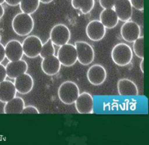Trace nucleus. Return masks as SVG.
Segmentation results:
<instances>
[{"instance_id":"obj_1","label":"nucleus","mask_w":149,"mask_h":145,"mask_svg":"<svg viewBox=\"0 0 149 145\" xmlns=\"http://www.w3.org/2000/svg\"><path fill=\"white\" fill-rule=\"evenodd\" d=\"M55 48L54 44L49 38L42 44L40 56L42 58L41 63V68L42 72L48 75L53 76L59 72L61 69V63L56 56H55Z\"/></svg>"},{"instance_id":"obj_2","label":"nucleus","mask_w":149,"mask_h":145,"mask_svg":"<svg viewBox=\"0 0 149 145\" xmlns=\"http://www.w3.org/2000/svg\"><path fill=\"white\" fill-rule=\"evenodd\" d=\"M34 23L30 15L19 13L16 14L12 19V27L14 32L20 36H26L33 30Z\"/></svg>"},{"instance_id":"obj_3","label":"nucleus","mask_w":149,"mask_h":145,"mask_svg":"<svg viewBox=\"0 0 149 145\" xmlns=\"http://www.w3.org/2000/svg\"><path fill=\"white\" fill-rule=\"evenodd\" d=\"M80 94L77 85L72 81H65L59 87L58 95L59 100L63 104L70 105L74 103Z\"/></svg>"},{"instance_id":"obj_4","label":"nucleus","mask_w":149,"mask_h":145,"mask_svg":"<svg viewBox=\"0 0 149 145\" xmlns=\"http://www.w3.org/2000/svg\"><path fill=\"white\" fill-rule=\"evenodd\" d=\"M111 58L113 62L117 65L126 66L132 59V50L130 47L125 43L117 44L111 51Z\"/></svg>"},{"instance_id":"obj_5","label":"nucleus","mask_w":149,"mask_h":145,"mask_svg":"<svg viewBox=\"0 0 149 145\" xmlns=\"http://www.w3.org/2000/svg\"><path fill=\"white\" fill-rule=\"evenodd\" d=\"M42 43L40 38L34 35L26 37L22 44L23 54L30 58H34L39 56L42 49Z\"/></svg>"},{"instance_id":"obj_6","label":"nucleus","mask_w":149,"mask_h":145,"mask_svg":"<svg viewBox=\"0 0 149 145\" xmlns=\"http://www.w3.org/2000/svg\"><path fill=\"white\" fill-rule=\"evenodd\" d=\"M74 47L77 52V59L80 64L86 66L93 62L94 59V51L88 43L83 41H76Z\"/></svg>"},{"instance_id":"obj_7","label":"nucleus","mask_w":149,"mask_h":145,"mask_svg":"<svg viewBox=\"0 0 149 145\" xmlns=\"http://www.w3.org/2000/svg\"><path fill=\"white\" fill-rule=\"evenodd\" d=\"M49 38L53 44L61 47L68 43L70 38V31L63 24H57L51 30Z\"/></svg>"},{"instance_id":"obj_8","label":"nucleus","mask_w":149,"mask_h":145,"mask_svg":"<svg viewBox=\"0 0 149 145\" xmlns=\"http://www.w3.org/2000/svg\"><path fill=\"white\" fill-rule=\"evenodd\" d=\"M56 56L61 64L65 66H71L77 61L74 45L68 43L60 47Z\"/></svg>"},{"instance_id":"obj_9","label":"nucleus","mask_w":149,"mask_h":145,"mask_svg":"<svg viewBox=\"0 0 149 145\" xmlns=\"http://www.w3.org/2000/svg\"><path fill=\"white\" fill-rule=\"evenodd\" d=\"M75 108L78 113L81 114H92L94 109V100L92 96L87 92L79 94L74 102Z\"/></svg>"},{"instance_id":"obj_10","label":"nucleus","mask_w":149,"mask_h":145,"mask_svg":"<svg viewBox=\"0 0 149 145\" xmlns=\"http://www.w3.org/2000/svg\"><path fill=\"white\" fill-rule=\"evenodd\" d=\"M141 30L139 25L133 21H127L120 28V35L122 38L129 43H133L140 37Z\"/></svg>"},{"instance_id":"obj_11","label":"nucleus","mask_w":149,"mask_h":145,"mask_svg":"<svg viewBox=\"0 0 149 145\" xmlns=\"http://www.w3.org/2000/svg\"><path fill=\"white\" fill-rule=\"evenodd\" d=\"M87 77L91 84L100 86L105 82L107 78L106 70L101 65H93L88 68L87 72Z\"/></svg>"},{"instance_id":"obj_12","label":"nucleus","mask_w":149,"mask_h":145,"mask_svg":"<svg viewBox=\"0 0 149 145\" xmlns=\"http://www.w3.org/2000/svg\"><path fill=\"white\" fill-rule=\"evenodd\" d=\"M105 29L100 20H93L87 24L86 33L89 39L93 41H98L104 37L106 33Z\"/></svg>"},{"instance_id":"obj_13","label":"nucleus","mask_w":149,"mask_h":145,"mask_svg":"<svg viewBox=\"0 0 149 145\" xmlns=\"http://www.w3.org/2000/svg\"><path fill=\"white\" fill-rule=\"evenodd\" d=\"M5 57L9 61H15L22 59L23 55L22 44L16 40L8 41L5 46Z\"/></svg>"},{"instance_id":"obj_14","label":"nucleus","mask_w":149,"mask_h":145,"mask_svg":"<svg viewBox=\"0 0 149 145\" xmlns=\"http://www.w3.org/2000/svg\"><path fill=\"white\" fill-rule=\"evenodd\" d=\"M118 19L125 22L130 20L132 15V6L129 0H117L113 6Z\"/></svg>"},{"instance_id":"obj_15","label":"nucleus","mask_w":149,"mask_h":145,"mask_svg":"<svg viewBox=\"0 0 149 145\" xmlns=\"http://www.w3.org/2000/svg\"><path fill=\"white\" fill-rule=\"evenodd\" d=\"M7 76L10 79H15L19 76L26 73L28 69L27 62L22 59L9 61L5 66Z\"/></svg>"},{"instance_id":"obj_16","label":"nucleus","mask_w":149,"mask_h":145,"mask_svg":"<svg viewBox=\"0 0 149 145\" xmlns=\"http://www.w3.org/2000/svg\"><path fill=\"white\" fill-rule=\"evenodd\" d=\"M14 84L17 92L22 94H26L32 90L34 80L29 74L25 73L15 79Z\"/></svg>"},{"instance_id":"obj_17","label":"nucleus","mask_w":149,"mask_h":145,"mask_svg":"<svg viewBox=\"0 0 149 145\" xmlns=\"http://www.w3.org/2000/svg\"><path fill=\"white\" fill-rule=\"evenodd\" d=\"M117 89L120 96H137L139 93L136 84L130 79L125 78L118 80Z\"/></svg>"},{"instance_id":"obj_18","label":"nucleus","mask_w":149,"mask_h":145,"mask_svg":"<svg viewBox=\"0 0 149 145\" xmlns=\"http://www.w3.org/2000/svg\"><path fill=\"white\" fill-rule=\"evenodd\" d=\"M16 90L13 83L9 80H3L0 83V101L6 103L15 97Z\"/></svg>"},{"instance_id":"obj_19","label":"nucleus","mask_w":149,"mask_h":145,"mask_svg":"<svg viewBox=\"0 0 149 145\" xmlns=\"http://www.w3.org/2000/svg\"><path fill=\"white\" fill-rule=\"evenodd\" d=\"M118 17L113 8L104 9L100 13V21L105 28H114L118 23Z\"/></svg>"},{"instance_id":"obj_20","label":"nucleus","mask_w":149,"mask_h":145,"mask_svg":"<svg viewBox=\"0 0 149 145\" xmlns=\"http://www.w3.org/2000/svg\"><path fill=\"white\" fill-rule=\"evenodd\" d=\"M24 107V100L19 97H15L6 102L3 107L4 114H22Z\"/></svg>"},{"instance_id":"obj_21","label":"nucleus","mask_w":149,"mask_h":145,"mask_svg":"<svg viewBox=\"0 0 149 145\" xmlns=\"http://www.w3.org/2000/svg\"><path fill=\"white\" fill-rule=\"evenodd\" d=\"M94 0H72L71 4L76 9L80 10L82 13H89L94 6Z\"/></svg>"},{"instance_id":"obj_22","label":"nucleus","mask_w":149,"mask_h":145,"mask_svg":"<svg viewBox=\"0 0 149 145\" xmlns=\"http://www.w3.org/2000/svg\"><path fill=\"white\" fill-rule=\"evenodd\" d=\"M39 0H21L19 6L22 12L29 15L33 14L38 8Z\"/></svg>"},{"instance_id":"obj_23","label":"nucleus","mask_w":149,"mask_h":145,"mask_svg":"<svg viewBox=\"0 0 149 145\" xmlns=\"http://www.w3.org/2000/svg\"><path fill=\"white\" fill-rule=\"evenodd\" d=\"M133 50L135 55L141 59H144V37L137 38L133 44Z\"/></svg>"},{"instance_id":"obj_24","label":"nucleus","mask_w":149,"mask_h":145,"mask_svg":"<svg viewBox=\"0 0 149 145\" xmlns=\"http://www.w3.org/2000/svg\"><path fill=\"white\" fill-rule=\"evenodd\" d=\"M117 0H99L100 6L104 9L113 8Z\"/></svg>"},{"instance_id":"obj_25","label":"nucleus","mask_w":149,"mask_h":145,"mask_svg":"<svg viewBox=\"0 0 149 145\" xmlns=\"http://www.w3.org/2000/svg\"><path fill=\"white\" fill-rule=\"evenodd\" d=\"M132 7L138 10H143L144 0H129Z\"/></svg>"},{"instance_id":"obj_26","label":"nucleus","mask_w":149,"mask_h":145,"mask_svg":"<svg viewBox=\"0 0 149 145\" xmlns=\"http://www.w3.org/2000/svg\"><path fill=\"white\" fill-rule=\"evenodd\" d=\"M40 112L38 109L33 105H28L24 107L22 114H39Z\"/></svg>"},{"instance_id":"obj_27","label":"nucleus","mask_w":149,"mask_h":145,"mask_svg":"<svg viewBox=\"0 0 149 145\" xmlns=\"http://www.w3.org/2000/svg\"><path fill=\"white\" fill-rule=\"evenodd\" d=\"M7 77L5 67L0 63V83L5 80Z\"/></svg>"},{"instance_id":"obj_28","label":"nucleus","mask_w":149,"mask_h":145,"mask_svg":"<svg viewBox=\"0 0 149 145\" xmlns=\"http://www.w3.org/2000/svg\"><path fill=\"white\" fill-rule=\"evenodd\" d=\"M5 58V47L0 43V63H1Z\"/></svg>"},{"instance_id":"obj_29","label":"nucleus","mask_w":149,"mask_h":145,"mask_svg":"<svg viewBox=\"0 0 149 145\" xmlns=\"http://www.w3.org/2000/svg\"><path fill=\"white\" fill-rule=\"evenodd\" d=\"M4 1L9 6H15L19 5L21 0H4Z\"/></svg>"},{"instance_id":"obj_30","label":"nucleus","mask_w":149,"mask_h":145,"mask_svg":"<svg viewBox=\"0 0 149 145\" xmlns=\"http://www.w3.org/2000/svg\"><path fill=\"white\" fill-rule=\"evenodd\" d=\"M140 69L141 70V72L144 73V59H142L140 63Z\"/></svg>"},{"instance_id":"obj_31","label":"nucleus","mask_w":149,"mask_h":145,"mask_svg":"<svg viewBox=\"0 0 149 145\" xmlns=\"http://www.w3.org/2000/svg\"><path fill=\"white\" fill-rule=\"evenodd\" d=\"M4 15V9L2 6V4L0 3V19Z\"/></svg>"},{"instance_id":"obj_32","label":"nucleus","mask_w":149,"mask_h":145,"mask_svg":"<svg viewBox=\"0 0 149 145\" xmlns=\"http://www.w3.org/2000/svg\"><path fill=\"white\" fill-rule=\"evenodd\" d=\"M53 0H39L40 2H42V3H45V4L51 2Z\"/></svg>"},{"instance_id":"obj_33","label":"nucleus","mask_w":149,"mask_h":145,"mask_svg":"<svg viewBox=\"0 0 149 145\" xmlns=\"http://www.w3.org/2000/svg\"><path fill=\"white\" fill-rule=\"evenodd\" d=\"M5 1H4V0H0V3H3V2H4Z\"/></svg>"},{"instance_id":"obj_34","label":"nucleus","mask_w":149,"mask_h":145,"mask_svg":"<svg viewBox=\"0 0 149 145\" xmlns=\"http://www.w3.org/2000/svg\"><path fill=\"white\" fill-rule=\"evenodd\" d=\"M1 36L0 35V41H1Z\"/></svg>"}]
</instances>
